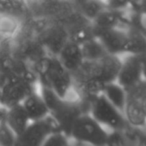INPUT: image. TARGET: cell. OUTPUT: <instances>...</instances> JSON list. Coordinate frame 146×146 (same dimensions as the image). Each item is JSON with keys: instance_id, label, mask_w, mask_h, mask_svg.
<instances>
[{"instance_id": "cell-26", "label": "cell", "mask_w": 146, "mask_h": 146, "mask_svg": "<svg viewBox=\"0 0 146 146\" xmlns=\"http://www.w3.org/2000/svg\"><path fill=\"white\" fill-rule=\"evenodd\" d=\"M138 146H145V142H144V140H141V141L139 142V144H138Z\"/></svg>"}, {"instance_id": "cell-12", "label": "cell", "mask_w": 146, "mask_h": 146, "mask_svg": "<svg viewBox=\"0 0 146 146\" xmlns=\"http://www.w3.org/2000/svg\"><path fill=\"white\" fill-rule=\"evenodd\" d=\"M97 39L103 45L108 55L122 57L131 52L129 35L126 28L111 29L99 35Z\"/></svg>"}, {"instance_id": "cell-13", "label": "cell", "mask_w": 146, "mask_h": 146, "mask_svg": "<svg viewBox=\"0 0 146 146\" xmlns=\"http://www.w3.org/2000/svg\"><path fill=\"white\" fill-rule=\"evenodd\" d=\"M127 11H116L109 8L102 11L91 21L94 37L97 38L102 33L114 28H125L127 25Z\"/></svg>"}, {"instance_id": "cell-19", "label": "cell", "mask_w": 146, "mask_h": 146, "mask_svg": "<svg viewBox=\"0 0 146 146\" xmlns=\"http://www.w3.org/2000/svg\"><path fill=\"white\" fill-rule=\"evenodd\" d=\"M101 95H103L104 98L116 109L123 113L124 105H125L126 101V91L119 84H117L116 82L108 84L103 89Z\"/></svg>"}, {"instance_id": "cell-6", "label": "cell", "mask_w": 146, "mask_h": 146, "mask_svg": "<svg viewBox=\"0 0 146 146\" xmlns=\"http://www.w3.org/2000/svg\"><path fill=\"white\" fill-rule=\"evenodd\" d=\"M88 113L108 132H125L130 129L123 113L111 105L101 94L91 99Z\"/></svg>"}, {"instance_id": "cell-11", "label": "cell", "mask_w": 146, "mask_h": 146, "mask_svg": "<svg viewBox=\"0 0 146 146\" xmlns=\"http://www.w3.org/2000/svg\"><path fill=\"white\" fill-rule=\"evenodd\" d=\"M58 131H61L60 127L49 115L42 120L30 122L26 129L17 136L14 146H41L50 134Z\"/></svg>"}, {"instance_id": "cell-14", "label": "cell", "mask_w": 146, "mask_h": 146, "mask_svg": "<svg viewBox=\"0 0 146 146\" xmlns=\"http://www.w3.org/2000/svg\"><path fill=\"white\" fill-rule=\"evenodd\" d=\"M57 59L71 74L74 73L84 62L80 45L68 40L57 55Z\"/></svg>"}, {"instance_id": "cell-1", "label": "cell", "mask_w": 146, "mask_h": 146, "mask_svg": "<svg viewBox=\"0 0 146 146\" xmlns=\"http://www.w3.org/2000/svg\"><path fill=\"white\" fill-rule=\"evenodd\" d=\"M121 57L107 55L96 61H84L72 73L73 82L82 98H92L102 93L112 82H116Z\"/></svg>"}, {"instance_id": "cell-20", "label": "cell", "mask_w": 146, "mask_h": 146, "mask_svg": "<svg viewBox=\"0 0 146 146\" xmlns=\"http://www.w3.org/2000/svg\"><path fill=\"white\" fill-rule=\"evenodd\" d=\"M80 48L84 61H96L108 55L103 45L97 38H92L82 43Z\"/></svg>"}, {"instance_id": "cell-7", "label": "cell", "mask_w": 146, "mask_h": 146, "mask_svg": "<svg viewBox=\"0 0 146 146\" xmlns=\"http://www.w3.org/2000/svg\"><path fill=\"white\" fill-rule=\"evenodd\" d=\"M109 132L102 127L89 113L81 114L71 128L69 139L90 146H107Z\"/></svg>"}, {"instance_id": "cell-22", "label": "cell", "mask_w": 146, "mask_h": 146, "mask_svg": "<svg viewBox=\"0 0 146 146\" xmlns=\"http://www.w3.org/2000/svg\"><path fill=\"white\" fill-rule=\"evenodd\" d=\"M17 135L4 121L0 122V146H14Z\"/></svg>"}, {"instance_id": "cell-23", "label": "cell", "mask_w": 146, "mask_h": 146, "mask_svg": "<svg viewBox=\"0 0 146 146\" xmlns=\"http://www.w3.org/2000/svg\"><path fill=\"white\" fill-rule=\"evenodd\" d=\"M41 146H69V138L61 131L54 132L44 140Z\"/></svg>"}, {"instance_id": "cell-15", "label": "cell", "mask_w": 146, "mask_h": 146, "mask_svg": "<svg viewBox=\"0 0 146 146\" xmlns=\"http://www.w3.org/2000/svg\"><path fill=\"white\" fill-rule=\"evenodd\" d=\"M21 105L26 112L30 122L39 121L49 116L47 105L42 96L38 92V89L27 96L24 101L21 103Z\"/></svg>"}, {"instance_id": "cell-24", "label": "cell", "mask_w": 146, "mask_h": 146, "mask_svg": "<svg viewBox=\"0 0 146 146\" xmlns=\"http://www.w3.org/2000/svg\"><path fill=\"white\" fill-rule=\"evenodd\" d=\"M129 4L130 2H128V1H119V0L106 1L107 8L116 11H127L128 8H129Z\"/></svg>"}, {"instance_id": "cell-5", "label": "cell", "mask_w": 146, "mask_h": 146, "mask_svg": "<svg viewBox=\"0 0 146 146\" xmlns=\"http://www.w3.org/2000/svg\"><path fill=\"white\" fill-rule=\"evenodd\" d=\"M31 24L47 55L57 57L69 40L64 27L50 18H32Z\"/></svg>"}, {"instance_id": "cell-4", "label": "cell", "mask_w": 146, "mask_h": 146, "mask_svg": "<svg viewBox=\"0 0 146 146\" xmlns=\"http://www.w3.org/2000/svg\"><path fill=\"white\" fill-rule=\"evenodd\" d=\"M31 19L23 23L20 31L12 38V55L28 64L35 72L47 53L33 29Z\"/></svg>"}, {"instance_id": "cell-16", "label": "cell", "mask_w": 146, "mask_h": 146, "mask_svg": "<svg viewBox=\"0 0 146 146\" xmlns=\"http://www.w3.org/2000/svg\"><path fill=\"white\" fill-rule=\"evenodd\" d=\"M0 14L16 17L22 22H26L32 18L28 3L23 0H0Z\"/></svg>"}, {"instance_id": "cell-21", "label": "cell", "mask_w": 146, "mask_h": 146, "mask_svg": "<svg viewBox=\"0 0 146 146\" xmlns=\"http://www.w3.org/2000/svg\"><path fill=\"white\" fill-rule=\"evenodd\" d=\"M24 22L10 15L0 14V38H14Z\"/></svg>"}, {"instance_id": "cell-9", "label": "cell", "mask_w": 146, "mask_h": 146, "mask_svg": "<svg viewBox=\"0 0 146 146\" xmlns=\"http://www.w3.org/2000/svg\"><path fill=\"white\" fill-rule=\"evenodd\" d=\"M38 89V83L19 76H10L1 85L0 105L6 109L21 104L31 93Z\"/></svg>"}, {"instance_id": "cell-8", "label": "cell", "mask_w": 146, "mask_h": 146, "mask_svg": "<svg viewBox=\"0 0 146 146\" xmlns=\"http://www.w3.org/2000/svg\"><path fill=\"white\" fill-rule=\"evenodd\" d=\"M123 115L130 128L144 130L146 124V81L139 82L126 91Z\"/></svg>"}, {"instance_id": "cell-3", "label": "cell", "mask_w": 146, "mask_h": 146, "mask_svg": "<svg viewBox=\"0 0 146 146\" xmlns=\"http://www.w3.org/2000/svg\"><path fill=\"white\" fill-rule=\"evenodd\" d=\"M38 92L44 99L49 115L57 122L60 130L69 138L71 128L81 114L89 112L91 99H82L81 102H71L60 98L51 89L38 85Z\"/></svg>"}, {"instance_id": "cell-2", "label": "cell", "mask_w": 146, "mask_h": 146, "mask_svg": "<svg viewBox=\"0 0 146 146\" xmlns=\"http://www.w3.org/2000/svg\"><path fill=\"white\" fill-rule=\"evenodd\" d=\"M38 85L48 87L60 98L71 102H81L71 73L58 61L57 57L47 55L35 69Z\"/></svg>"}, {"instance_id": "cell-10", "label": "cell", "mask_w": 146, "mask_h": 146, "mask_svg": "<svg viewBox=\"0 0 146 146\" xmlns=\"http://www.w3.org/2000/svg\"><path fill=\"white\" fill-rule=\"evenodd\" d=\"M145 54H127L121 57L116 83L125 91L145 80Z\"/></svg>"}, {"instance_id": "cell-25", "label": "cell", "mask_w": 146, "mask_h": 146, "mask_svg": "<svg viewBox=\"0 0 146 146\" xmlns=\"http://www.w3.org/2000/svg\"><path fill=\"white\" fill-rule=\"evenodd\" d=\"M6 111L7 109L3 106L0 105V122H2L5 120V116H6Z\"/></svg>"}, {"instance_id": "cell-17", "label": "cell", "mask_w": 146, "mask_h": 146, "mask_svg": "<svg viewBox=\"0 0 146 146\" xmlns=\"http://www.w3.org/2000/svg\"><path fill=\"white\" fill-rule=\"evenodd\" d=\"M5 122L17 136L20 135L30 124V120L21 104L12 106L7 109Z\"/></svg>"}, {"instance_id": "cell-18", "label": "cell", "mask_w": 146, "mask_h": 146, "mask_svg": "<svg viewBox=\"0 0 146 146\" xmlns=\"http://www.w3.org/2000/svg\"><path fill=\"white\" fill-rule=\"evenodd\" d=\"M72 3L80 14L90 22L107 8L106 1L100 0H72Z\"/></svg>"}]
</instances>
